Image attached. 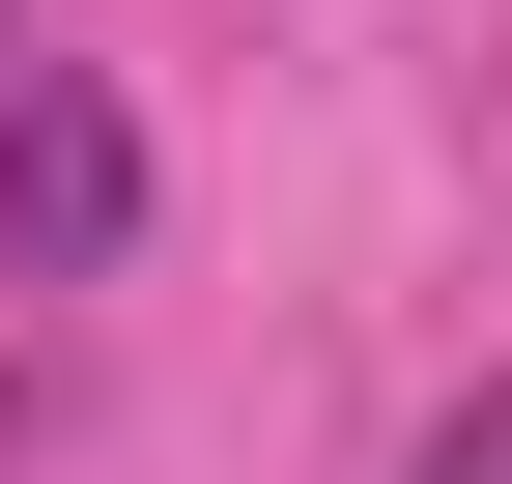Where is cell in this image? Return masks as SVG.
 Listing matches in <instances>:
<instances>
[{
    "mask_svg": "<svg viewBox=\"0 0 512 484\" xmlns=\"http://www.w3.org/2000/svg\"><path fill=\"white\" fill-rule=\"evenodd\" d=\"M114 228H143V114L29 57V86H0V285H86Z\"/></svg>",
    "mask_w": 512,
    "mask_h": 484,
    "instance_id": "6da1fadb",
    "label": "cell"
},
{
    "mask_svg": "<svg viewBox=\"0 0 512 484\" xmlns=\"http://www.w3.org/2000/svg\"><path fill=\"white\" fill-rule=\"evenodd\" d=\"M399 484H512V371H484V399H456V428H427Z\"/></svg>",
    "mask_w": 512,
    "mask_h": 484,
    "instance_id": "7a4b0ae2",
    "label": "cell"
}]
</instances>
